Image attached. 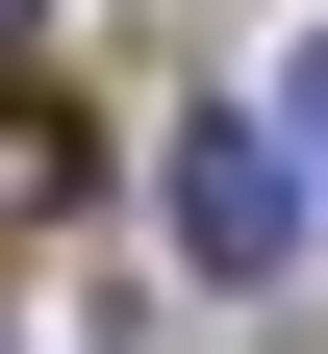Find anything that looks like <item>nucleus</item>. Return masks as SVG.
I'll use <instances>...</instances> for the list:
<instances>
[{"instance_id": "obj_3", "label": "nucleus", "mask_w": 328, "mask_h": 354, "mask_svg": "<svg viewBox=\"0 0 328 354\" xmlns=\"http://www.w3.org/2000/svg\"><path fill=\"white\" fill-rule=\"evenodd\" d=\"M278 102H303V152H328V51H303V76H278Z\"/></svg>"}, {"instance_id": "obj_1", "label": "nucleus", "mask_w": 328, "mask_h": 354, "mask_svg": "<svg viewBox=\"0 0 328 354\" xmlns=\"http://www.w3.org/2000/svg\"><path fill=\"white\" fill-rule=\"evenodd\" d=\"M177 253H202V279H278V253H303V152H278L253 102L177 127Z\"/></svg>"}, {"instance_id": "obj_2", "label": "nucleus", "mask_w": 328, "mask_h": 354, "mask_svg": "<svg viewBox=\"0 0 328 354\" xmlns=\"http://www.w3.org/2000/svg\"><path fill=\"white\" fill-rule=\"evenodd\" d=\"M51 203H76V102H51V76H0V228H51Z\"/></svg>"}]
</instances>
